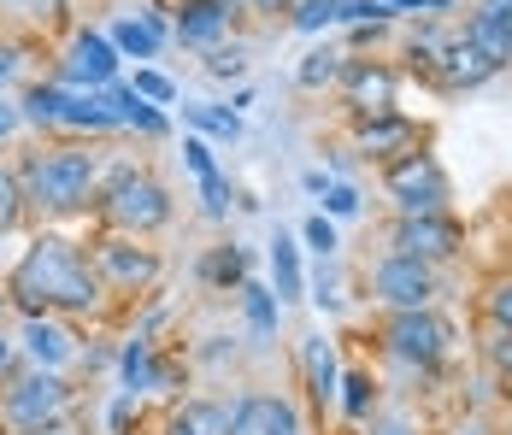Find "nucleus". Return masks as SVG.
<instances>
[{"label": "nucleus", "instance_id": "58836bf2", "mask_svg": "<svg viewBox=\"0 0 512 435\" xmlns=\"http://www.w3.org/2000/svg\"><path fill=\"white\" fill-rule=\"evenodd\" d=\"M230 200H236V189H230V177L218 171V177H206L201 183V218L206 224H224L230 218Z\"/></svg>", "mask_w": 512, "mask_h": 435}, {"label": "nucleus", "instance_id": "2f4dec72", "mask_svg": "<svg viewBox=\"0 0 512 435\" xmlns=\"http://www.w3.org/2000/svg\"><path fill=\"white\" fill-rule=\"evenodd\" d=\"M248 42H224V48H212V53H201V71L206 77H218V83H242L248 77Z\"/></svg>", "mask_w": 512, "mask_h": 435}, {"label": "nucleus", "instance_id": "9b49d317", "mask_svg": "<svg viewBox=\"0 0 512 435\" xmlns=\"http://www.w3.org/2000/svg\"><path fill=\"white\" fill-rule=\"evenodd\" d=\"M336 95L354 118H389V112H401V65L348 53V71H342Z\"/></svg>", "mask_w": 512, "mask_h": 435}, {"label": "nucleus", "instance_id": "7c9ffc66", "mask_svg": "<svg viewBox=\"0 0 512 435\" xmlns=\"http://www.w3.org/2000/svg\"><path fill=\"white\" fill-rule=\"evenodd\" d=\"M336 24H342V0H295V12H289L295 36H324Z\"/></svg>", "mask_w": 512, "mask_h": 435}, {"label": "nucleus", "instance_id": "bb28decb", "mask_svg": "<svg viewBox=\"0 0 512 435\" xmlns=\"http://www.w3.org/2000/svg\"><path fill=\"white\" fill-rule=\"evenodd\" d=\"M183 124L189 136H206V142H242V112L212 106V100H183Z\"/></svg>", "mask_w": 512, "mask_h": 435}, {"label": "nucleus", "instance_id": "6ab92c4d", "mask_svg": "<svg viewBox=\"0 0 512 435\" xmlns=\"http://www.w3.org/2000/svg\"><path fill=\"white\" fill-rule=\"evenodd\" d=\"M254 247H242V242H212L195 259V277H201V289L212 294H242V283L254 277Z\"/></svg>", "mask_w": 512, "mask_h": 435}, {"label": "nucleus", "instance_id": "bf43d9fd", "mask_svg": "<svg viewBox=\"0 0 512 435\" xmlns=\"http://www.w3.org/2000/svg\"><path fill=\"white\" fill-rule=\"evenodd\" d=\"M6 312H12V294H6V283H0V318H6Z\"/></svg>", "mask_w": 512, "mask_h": 435}, {"label": "nucleus", "instance_id": "f03ea898", "mask_svg": "<svg viewBox=\"0 0 512 435\" xmlns=\"http://www.w3.org/2000/svg\"><path fill=\"white\" fill-rule=\"evenodd\" d=\"M18 189L42 218H83L101 200V153L89 142H42L18 159Z\"/></svg>", "mask_w": 512, "mask_h": 435}, {"label": "nucleus", "instance_id": "c756f323", "mask_svg": "<svg viewBox=\"0 0 512 435\" xmlns=\"http://www.w3.org/2000/svg\"><path fill=\"white\" fill-rule=\"evenodd\" d=\"M460 42H471L483 59H495L501 71L512 65V36L507 30H495V24H483V18H471V12H465V24H460Z\"/></svg>", "mask_w": 512, "mask_h": 435}, {"label": "nucleus", "instance_id": "5701e85b", "mask_svg": "<svg viewBox=\"0 0 512 435\" xmlns=\"http://www.w3.org/2000/svg\"><path fill=\"white\" fill-rule=\"evenodd\" d=\"M236 300H242V324H248V341H254V347H271V341H277V324H283V300L271 294V283L248 277Z\"/></svg>", "mask_w": 512, "mask_h": 435}, {"label": "nucleus", "instance_id": "13d9d810", "mask_svg": "<svg viewBox=\"0 0 512 435\" xmlns=\"http://www.w3.org/2000/svg\"><path fill=\"white\" fill-rule=\"evenodd\" d=\"M159 435H201V430H195V424H189L183 412H171V418H165V430H159Z\"/></svg>", "mask_w": 512, "mask_h": 435}, {"label": "nucleus", "instance_id": "412c9836", "mask_svg": "<svg viewBox=\"0 0 512 435\" xmlns=\"http://www.w3.org/2000/svg\"><path fill=\"white\" fill-rule=\"evenodd\" d=\"M265 265H271V294L283 300V306H295V300H307V265H301V236H271L265 247Z\"/></svg>", "mask_w": 512, "mask_h": 435}, {"label": "nucleus", "instance_id": "ea45409f", "mask_svg": "<svg viewBox=\"0 0 512 435\" xmlns=\"http://www.w3.org/2000/svg\"><path fill=\"white\" fill-rule=\"evenodd\" d=\"M301 247H312L318 259H336V247H342V236H336V218L312 212L307 224H301Z\"/></svg>", "mask_w": 512, "mask_h": 435}, {"label": "nucleus", "instance_id": "a878e982", "mask_svg": "<svg viewBox=\"0 0 512 435\" xmlns=\"http://www.w3.org/2000/svg\"><path fill=\"white\" fill-rule=\"evenodd\" d=\"M454 36H460V30H448L442 18H418V30L407 36V71H412V77H424V83H430L436 59L454 48Z\"/></svg>", "mask_w": 512, "mask_h": 435}, {"label": "nucleus", "instance_id": "f3484780", "mask_svg": "<svg viewBox=\"0 0 512 435\" xmlns=\"http://www.w3.org/2000/svg\"><path fill=\"white\" fill-rule=\"evenodd\" d=\"M295 365H301V388H307V400L324 412V406H336V394H342V359H336V341L324 336V330H312L301 341V353H295Z\"/></svg>", "mask_w": 512, "mask_h": 435}, {"label": "nucleus", "instance_id": "f257e3e1", "mask_svg": "<svg viewBox=\"0 0 512 435\" xmlns=\"http://www.w3.org/2000/svg\"><path fill=\"white\" fill-rule=\"evenodd\" d=\"M6 294H12V312L24 318H101L112 300L89 247L65 230H42L24 247V259L6 277Z\"/></svg>", "mask_w": 512, "mask_h": 435}, {"label": "nucleus", "instance_id": "0eeeda50", "mask_svg": "<svg viewBox=\"0 0 512 435\" xmlns=\"http://www.w3.org/2000/svg\"><path fill=\"white\" fill-rule=\"evenodd\" d=\"M365 294L383 312H424V306L442 300V271L418 265V259H401V253H377L365 265Z\"/></svg>", "mask_w": 512, "mask_h": 435}, {"label": "nucleus", "instance_id": "052dcab7", "mask_svg": "<svg viewBox=\"0 0 512 435\" xmlns=\"http://www.w3.org/2000/svg\"><path fill=\"white\" fill-rule=\"evenodd\" d=\"M218 6H230V12H236V18H242V6H248V0H218Z\"/></svg>", "mask_w": 512, "mask_h": 435}, {"label": "nucleus", "instance_id": "79ce46f5", "mask_svg": "<svg viewBox=\"0 0 512 435\" xmlns=\"http://www.w3.org/2000/svg\"><path fill=\"white\" fill-rule=\"evenodd\" d=\"M359 212H365V200H359L354 183H330V189H324V218L348 224V218H359Z\"/></svg>", "mask_w": 512, "mask_h": 435}, {"label": "nucleus", "instance_id": "e433bc0d", "mask_svg": "<svg viewBox=\"0 0 512 435\" xmlns=\"http://www.w3.org/2000/svg\"><path fill=\"white\" fill-rule=\"evenodd\" d=\"M130 89L142 100H154V106H171V100H183V89L165 77V71H154V65H136V77H130Z\"/></svg>", "mask_w": 512, "mask_h": 435}, {"label": "nucleus", "instance_id": "9d476101", "mask_svg": "<svg viewBox=\"0 0 512 435\" xmlns=\"http://www.w3.org/2000/svg\"><path fill=\"white\" fill-rule=\"evenodd\" d=\"M383 253H401V259H418V265L442 271L465 253V224L454 212H442V218H389Z\"/></svg>", "mask_w": 512, "mask_h": 435}, {"label": "nucleus", "instance_id": "2eb2a0df", "mask_svg": "<svg viewBox=\"0 0 512 435\" xmlns=\"http://www.w3.org/2000/svg\"><path fill=\"white\" fill-rule=\"evenodd\" d=\"M171 12H177V42H183L189 53L224 48L230 30H236V12L218 6V0H171Z\"/></svg>", "mask_w": 512, "mask_h": 435}, {"label": "nucleus", "instance_id": "4468645a", "mask_svg": "<svg viewBox=\"0 0 512 435\" xmlns=\"http://www.w3.org/2000/svg\"><path fill=\"white\" fill-rule=\"evenodd\" d=\"M18 353H24V365H36V371H65V365H83L89 347H77L71 318H24Z\"/></svg>", "mask_w": 512, "mask_h": 435}, {"label": "nucleus", "instance_id": "72a5a7b5", "mask_svg": "<svg viewBox=\"0 0 512 435\" xmlns=\"http://www.w3.org/2000/svg\"><path fill=\"white\" fill-rule=\"evenodd\" d=\"M177 412H183L201 435H230V400H206V394H195V400H183Z\"/></svg>", "mask_w": 512, "mask_h": 435}, {"label": "nucleus", "instance_id": "c85d7f7f", "mask_svg": "<svg viewBox=\"0 0 512 435\" xmlns=\"http://www.w3.org/2000/svg\"><path fill=\"white\" fill-rule=\"evenodd\" d=\"M342 71H348V48H330V42H318V48L295 65V83L307 89V95H318V89H336L342 83Z\"/></svg>", "mask_w": 512, "mask_h": 435}, {"label": "nucleus", "instance_id": "f704fd0d", "mask_svg": "<svg viewBox=\"0 0 512 435\" xmlns=\"http://www.w3.org/2000/svg\"><path fill=\"white\" fill-rule=\"evenodd\" d=\"M477 306H483V324H501V330H512V271L489 277Z\"/></svg>", "mask_w": 512, "mask_h": 435}, {"label": "nucleus", "instance_id": "603ef678", "mask_svg": "<svg viewBox=\"0 0 512 435\" xmlns=\"http://www.w3.org/2000/svg\"><path fill=\"white\" fill-rule=\"evenodd\" d=\"M18 130H24V112H18V100H6V95H0V147L12 142Z\"/></svg>", "mask_w": 512, "mask_h": 435}, {"label": "nucleus", "instance_id": "cd10ccee", "mask_svg": "<svg viewBox=\"0 0 512 435\" xmlns=\"http://www.w3.org/2000/svg\"><path fill=\"white\" fill-rule=\"evenodd\" d=\"M112 48L124 53V59H136V65H154L159 53H165V42H159L154 30H148V18L142 12H124V18H112Z\"/></svg>", "mask_w": 512, "mask_h": 435}, {"label": "nucleus", "instance_id": "c03bdc74", "mask_svg": "<svg viewBox=\"0 0 512 435\" xmlns=\"http://www.w3.org/2000/svg\"><path fill=\"white\" fill-rule=\"evenodd\" d=\"M183 165H189V177L206 183V177H218V159H212V142L206 136H183Z\"/></svg>", "mask_w": 512, "mask_h": 435}, {"label": "nucleus", "instance_id": "f8f14e48", "mask_svg": "<svg viewBox=\"0 0 512 435\" xmlns=\"http://www.w3.org/2000/svg\"><path fill=\"white\" fill-rule=\"evenodd\" d=\"M230 435H307V418L289 394L254 388V394L230 400Z\"/></svg>", "mask_w": 512, "mask_h": 435}, {"label": "nucleus", "instance_id": "a18cd8bd", "mask_svg": "<svg viewBox=\"0 0 512 435\" xmlns=\"http://www.w3.org/2000/svg\"><path fill=\"white\" fill-rule=\"evenodd\" d=\"M30 53H36V42H24V36H6V42H0V89L24 71V59H30Z\"/></svg>", "mask_w": 512, "mask_h": 435}, {"label": "nucleus", "instance_id": "b1692460", "mask_svg": "<svg viewBox=\"0 0 512 435\" xmlns=\"http://www.w3.org/2000/svg\"><path fill=\"white\" fill-rule=\"evenodd\" d=\"M118 377H124L130 394H154V383H159V347H154V336L130 330V336L118 341Z\"/></svg>", "mask_w": 512, "mask_h": 435}, {"label": "nucleus", "instance_id": "a211bd4d", "mask_svg": "<svg viewBox=\"0 0 512 435\" xmlns=\"http://www.w3.org/2000/svg\"><path fill=\"white\" fill-rule=\"evenodd\" d=\"M95 95L118 112V124H124V136H142V142H165L171 136V112L165 106H154V100H142L124 77L118 83H106V89H95Z\"/></svg>", "mask_w": 512, "mask_h": 435}, {"label": "nucleus", "instance_id": "37998d69", "mask_svg": "<svg viewBox=\"0 0 512 435\" xmlns=\"http://www.w3.org/2000/svg\"><path fill=\"white\" fill-rule=\"evenodd\" d=\"M318 312H342V289H336V265L330 259H318V271H312V294H307Z\"/></svg>", "mask_w": 512, "mask_h": 435}, {"label": "nucleus", "instance_id": "6e6552de", "mask_svg": "<svg viewBox=\"0 0 512 435\" xmlns=\"http://www.w3.org/2000/svg\"><path fill=\"white\" fill-rule=\"evenodd\" d=\"M89 259H95V271H101L106 294H118V300H136V294H154L159 277H165V259H159L154 247H142L136 236H95L89 242Z\"/></svg>", "mask_w": 512, "mask_h": 435}, {"label": "nucleus", "instance_id": "a19ab883", "mask_svg": "<svg viewBox=\"0 0 512 435\" xmlns=\"http://www.w3.org/2000/svg\"><path fill=\"white\" fill-rule=\"evenodd\" d=\"M136 418H142V394H112V406H106V435H130L136 430Z\"/></svg>", "mask_w": 512, "mask_h": 435}, {"label": "nucleus", "instance_id": "864d4df0", "mask_svg": "<svg viewBox=\"0 0 512 435\" xmlns=\"http://www.w3.org/2000/svg\"><path fill=\"white\" fill-rule=\"evenodd\" d=\"M195 359H201V365H224V359H236V341H230V336H212Z\"/></svg>", "mask_w": 512, "mask_h": 435}, {"label": "nucleus", "instance_id": "20e7f679", "mask_svg": "<svg viewBox=\"0 0 512 435\" xmlns=\"http://www.w3.org/2000/svg\"><path fill=\"white\" fill-rule=\"evenodd\" d=\"M77 412V388L65 371H18L0 383V435H59Z\"/></svg>", "mask_w": 512, "mask_h": 435}, {"label": "nucleus", "instance_id": "7ed1b4c3", "mask_svg": "<svg viewBox=\"0 0 512 435\" xmlns=\"http://www.w3.org/2000/svg\"><path fill=\"white\" fill-rule=\"evenodd\" d=\"M171 218H177V200H171V189L159 183L148 165H136V159L101 165L95 224H101L106 236H136V242H148V236H159Z\"/></svg>", "mask_w": 512, "mask_h": 435}, {"label": "nucleus", "instance_id": "e2e57ef3", "mask_svg": "<svg viewBox=\"0 0 512 435\" xmlns=\"http://www.w3.org/2000/svg\"><path fill=\"white\" fill-rule=\"evenodd\" d=\"M507 247H512V236H507Z\"/></svg>", "mask_w": 512, "mask_h": 435}, {"label": "nucleus", "instance_id": "4c0bfd02", "mask_svg": "<svg viewBox=\"0 0 512 435\" xmlns=\"http://www.w3.org/2000/svg\"><path fill=\"white\" fill-rule=\"evenodd\" d=\"M371 24H395V12L383 0H342V24L336 30H371Z\"/></svg>", "mask_w": 512, "mask_h": 435}, {"label": "nucleus", "instance_id": "4be33fe9", "mask_svg": "<svg viewBox=\"0 0 512 435\" xmlns=\"http://www.w3.org/2000/svg\"><path fill=\"white\" fill-rule=\"evenodd\" d=\"M65 100H71V89H65V83H53V77L30 83V89L18 95L24 130H36V136H53V142H59V118H65Z\"/></svg>", "mask_w": 512, "mask_h": 435}, {"label": "nucleus", "instance_id": "aec40b11", "mask_svg": "<svg viewBox=\"0 0 512 435\" xmlns=\"http://www.w3.org/2000/svg\"><path fill=\"white\" fill-rule=\"evenodd\" d=\"M106 136H124L118 112H112L101 95H77V89H71L65 118H59V142H106Z\"/></svg>", "mask_w": 512, "mask_h": 435}, {"label": "nucleus", "instance_id": "49530a36", "mask_svg": "<svg viewBox=\"0 0 512 435\" xmlns=\"http://www.w3.org/2000/svg\"><path fill=\"white\" fill-rule=\"evenodd\" d=\"M359 435H424V430L412 424L407 412H377V418H365V424H359Z\"/></svg>", "mask_w": 512, "mask_h": 435}, {"label": "nucleus", "instance_id": "39448f33", "mask_svg": "<svg viewBox=\"0 0 512 435\" xmlns=\"http://www.w3.org/2000/svg\"><path fill=\"white\" fill-rule=\"evenodd\" d=\"M371 336H377V353L395 371H407V377H436L454 359V324L436 306H424V312H383Z\"/></svg>", "mask_w": 512, "mask_h": 435}, {"label": "nucleus", "instance_id": "473e14b6", "mask_svg": "<svg viewBox=\"0 0 512 435\" xmlns=\"http://www.w3.org/2000/svg\"><path fill=\"white\" fill-rule=\"evenodd\" d=\"M24 218H30V206H24V189H18V165L0 159V236H12Z\"/></svg>", "mask_w": 512, "mask_h": 435}, {"label": "nucleus", "instance_id": "6e6d98bb", "mask_svg": "<svg viewBox=\"0 0 512 435\" xmlns=\"http://www.w3.org/2000/svg\"><path fill=\"white\" fill-rule=\"evenodd\" d=\"M330 183H336L330 171H307V177H301V189H307V194H318V200H324V189H330Z\"/></svg>", "mask_w": 512, "mask_h": 435}, {"label": "nucleus", "instance_id": "dca6fc26", "mask_svg": "<svg viewBox=\"0 0 512 435\" xmlns=\"http://www.w3.org/2000/svg\"><path fill=\"white\" fill-rule=\"evenodd\" d=\"M495 77H501V65H495V59H483L471 42L454 36V48L442 53V59H436V71H430V89H442V95H477V89H489Z\"/></svg>", "mask_w": 512, "mask_h": 435}, {"label": "nucleus", "instance_id": "ddd939ff", "mask_svg": "<svg viewBox=\"0 0 512 435\" xmlns=\"http://www.w3.org/2000/svg\"><path fill=\"white\" fill-rule=\"evenodd\" d=\"M424 147V124H412L407 112H389V118H354V153L371 165H395Z\"/></svg>", "mask_w": 512, "mask_h": 435}, {"label": "nucleus", "instance_id": "4d7b16f0", "mask_svg": "<svg viewBox=\"0 0 512 435\" xmlns=\"http://www.w3.org/2000/svg\"><path fill=\"white\" fill-rule=\"evenodd\" d=\"M448 435H495V430H489V424H483V418L471 412V418H460V424H454V430H448Z\"/></svg>", "mask_w": 512, "mask_h": 435}, {"label": "nucleus", "instance_id": "3c124183", "mask_svg": "<svg viewBox=\"0 0 512 435\" xmlns=\"http://www.w3.org/2000/svg\"><path fill=\"white\" fill-rule=\"evenodd\" d=\"M354 165H359L354 147H330V177H336V183H354Z\"/></svg>", "mask_w": 512, "mask_h": 435}, {"label": "nucleus", "instance_id": "1a4fd4ad", "mask_svg": "<svg viewBox=\"0 0 512 435\" xmlns=\"http://www.w3.org/2000/svg\"><path fill=\"white\" fill-rule=\"evenodd\" d=\"M118 71H124V53L112 48L106 30H89V24H77L71 42H65L59 59H53V83L77 89V95H95V89H106V83H118Z\"/></svg>", "mask_w": 512, "mask_h": 435}, {"label": "nucleus", "instance_id": "8fccbe9b", "mask_svg": "<svg viewBox=\"0 0 512 435\" xmlns=\"http://www.w3.org/2000/svg\"><path fill=\"white\" fill-rule=\"evenodd\" d=\"M18 371H30V365H24V353H18V341H12L6 330H0V383H12Z\"/></svg>", "mask_w": 512, "mask_h": 435}, {"label": "nucleus", "instance_id": "393cba45", "mask_svg": "<svg viewBox=\"0 0 512 435\" xmlns=\"http://www.w3.org/2000/svg\"><path fill=\"white\" fill-rule=\"evenodd\" d=\"M336 412L348 418V424H365V418H377L383 412V383L371 377V365H348L342 371V394H336Z\"/></svg>", "mask_w": 512, "mask_h": 435}, {"label": "nucleus", "instance_id": "09e8293b", "mask_svg": "<svg viewBox=\"0 0 512 435\" xmlns=\"http://www.w3.org/2000/svg\"><path fill=\"white\" fill-rule=\"evenodd\" d=\"M471 18H483V24L512 36V0H471Z\"/></svg>", "mask_w": 512, "mask_h": 435}, {"label": "nucleus", "instance_id": "5fc2aeb1", "mask_svg": "<svg viewBox=\"0 0 512 435\" xmlns=\"http://www.w3.org/2000/svg\"><path fill=\"white\" fill-rule=\"evenodd\" d=\"M248 12H254V18H277V12L289 18V12H295V0H248Z\"/></svg>", "mask_w": 512, "mask_h": 435}, {"label": "nucleus", "instance_id": "680f3d73", "mask_svg": "<svg viewBox=\"0 0 512 435\" xmlns=\"http://www.w3.org/2000/svg\"><path fill=\"white\" fill-rule=\"evenodd\" d=\"M0 6H30V0H0Z\"/></svg>", "mask_w": 512, "mask_h": 435}, {"label": "nucleus", "instance_id": "c9c22d12", "mask_svg": "<svg viewBox=\"0 0 512 435\" xmlns=\"http://www.w3.org/2000/svg\"><path fill=\"white\" fill-rule=\"evenodd\" d=\"M483 365H489L501 383H512V330H501V324H483Z\"/></svg>", "mask_w": 512, "mask_h": 435}, {"label": "nucleus", "instance_id": "de8ad7c7", "mask_svg": "<svg viewBox=\"0 0 512 435\" xmlns=\"http://www.w3.org/2000/svg\"><path fill=\"white\" fill-rule=\"evenodd\" d=\"M383 6H389L395 18H401V12H418V18H448L460 0H383Z\"/></svg>", "mask_w": 512, "mask_h": 435}, {"label": "nucleus", "instance_id": "423d86ee", "mask_svg": "<svg viewBox=\"0 0 512 435\" xmlns=\"http://www.w3.org/2000/svg\"><path fill=\"white\" fill-rule=\"evenodd\" d=\"M383 189H389L395 218H442V212H454V183H448V171H442V159L430 147L383 165Z\"/></svg>", "mask_w": 512, "mask_h": 435}]
</instances>
